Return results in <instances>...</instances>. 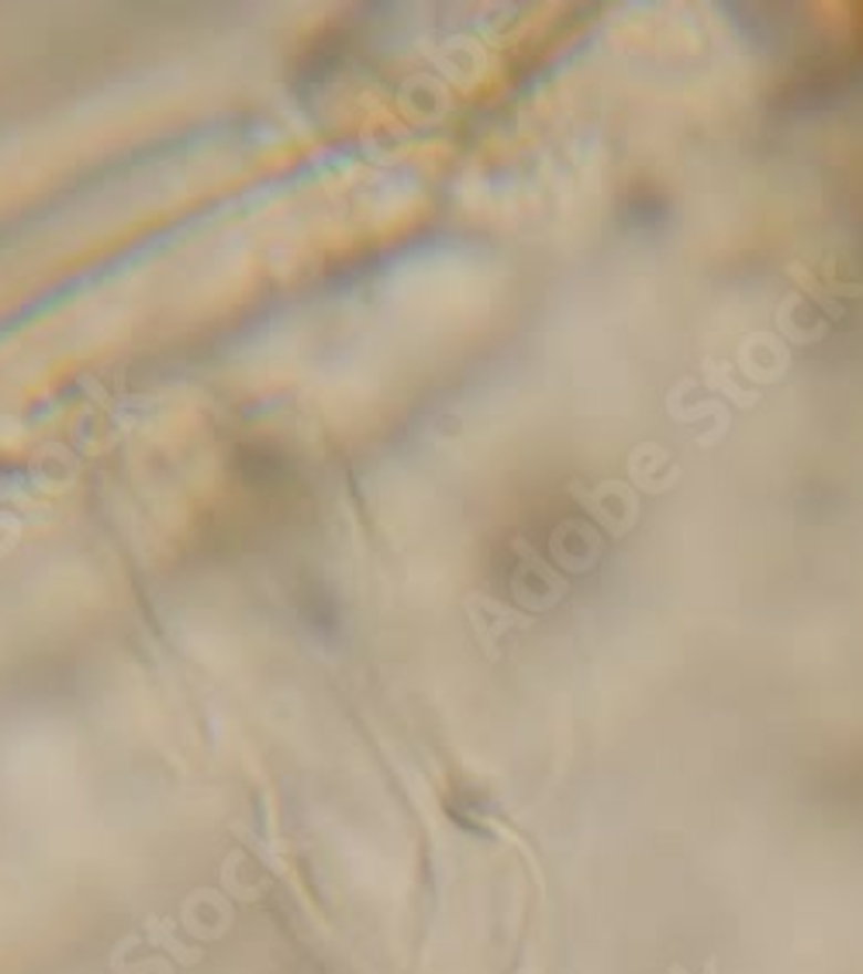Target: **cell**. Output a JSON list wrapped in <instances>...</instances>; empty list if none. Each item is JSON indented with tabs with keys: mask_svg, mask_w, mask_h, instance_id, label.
<instances>
[{
	"mask_svg": "<svg viewBox=\"0 0 863 974\" xmlns=\"http://www.w3.org/2000/svg\"><path fill=\"white\" fill-rule=\"evenodd\" d=\"M667 974H690V971H687L684 964L674 961V964L667 967ZM705 974H718V957H708V961H705Z\"/></svg>",
	"mask_w": 863,
	"mask_h": 974,
	"instance_id": "1",
	"label": "cell"
}]
</instances>
